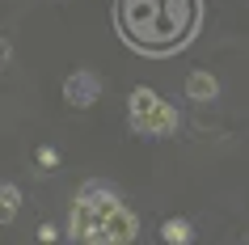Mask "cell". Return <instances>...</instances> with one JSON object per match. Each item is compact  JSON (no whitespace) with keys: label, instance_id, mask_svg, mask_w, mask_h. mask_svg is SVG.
<instances>
[{"label":"cell","instance_id":"cell-1","mask_svg":"<svg viewBox=\"0 0 249 245\" xmlns=\"http://www.w3.org/2000/svg\"><path fill=\"white\" fill-rule=\"evenodd\" d=\"M203 0H118V30L148 55L186 47L198 30Z\"/></svg>","mask_w":249,"mask_h":245},{"label":"cell","instance_id":"cell-2","mask_svg":"<svg viewBox=\"0 0 249 245\" xmlns=\"http://www.w3.org/2000/svg\"><path fill=\"white\" fill-rule=\"evenodd\" d=\"M118 199L106 186H80V194H76V216H72V237L76 241H85V245H106V220L118 211Z\"/></svg>","mask_w":249,"mask_h":245},{"label":"cell","instance_id":"cell-3","mask_svg":"<svg viewBox=\"0 0 249 245\" xmlns=\"http://www.w3.org/2000/svg\"><path fill=\"white\" fill-rule=\"evenodd\" d=\"M97 93H102V80L93 76V72H72V76L64 80V102L76 106V110L93 106V102H97Z\"/></svg>","mask_w":249,"mask_h":245},{"label":"cell","instance_id":"cell-4","mask_svg":"<svg viewBox=\"0 0 249 245\" xmlns=\"http://www.w3.org/2000/svg\"><path fill=\"white\" fill-rule=\"evenodd\" d=\"M135 232H140V220H135L127 207H118L114 216L106 220V245L110 241H135Z\"/></svg>","mask_w":249,"mask_h":245},{"label":"cell","instance_id":"cell-5","mask_svg":"<svg viewBox=\"0 0 249 245\" xmlns=\"http://www.w3.org/2000/svg\"><path fill=\"white\" fill-rule=\"evenodd\" d=\"M178 127V110H173L169 102H157V110H152V114L144 118V135H169V131Z\"/></svg>","mask_w":249,"mask_h":245},{"label":"cell","instance_id":"cell-6","mask_svg":"<svg viewBox=\"0 0 249 245\" xmlns=\"http://www.w3.org/2000/svg\"><path fill=\"white\" fill-rule=\"evenodd\" d=\"M157 102H160V97H157L152 89H131V97H127V110H131V127H135V131L144 127V118L157 110Z\"/></svg>","mask_w":249,"mask_h":245},{"label":"cell","instance_id":"cell-7","mask_svg":"<svg viewBox=\"0 0 249 245\" xmlns=\"http://www.w3.org/2000/svg\"><path fill=\"white\" fill-rule=\"evenodd\" d=\"M215 93H220V85H215L211 72H190V76H186V97H195V102H211Z\"/></svg>","mask_w":249,"mask_h":245},{"label":"cell","instance_id":"cell-8","mask_svg":"<svg viewBox=\"0 0 249 245\" xmlns=\"http://www.w3.org/2000/svg\"><path fill=\"white\" fill-rule=\"evenodd\" d=\"M160 241L186 245V241H190V224H186V220H165V224H160Z\"/></svg>","mask_w":249,"mask_h":245},{"label":"cell","instance_id":"cell-9","mask_svg":"<svg viewBox=\"0 0 249 245\" xmlns=\"http://www.w3.org/2000/svg\"><path fill=\"white\" fill-rule=\"evenodd\" d=\"M17 207H21V190H17L13 182H4V186H0V216L13 220V216H17Z\"/></svg>","mask_w":249,"mask_h":245},{"label":"cell","instance_id":"cell-10","mask_svg":"<svg viewBox=\"0 0 249 245\" xmlns=\"http://www.w3.org/2000/svg\"><path fill=\"white\" fill-rule=\"evenodd\" d=\"M55 161H59V156H55V148H42V152H38V165H42V169H51Z\"/></svg>","mask_w":249,"mask_h":245},{"label":"cell","instance_id":"cell-11","mask_svg":"<svg viewBox=\"0 0 249 245\" xmlns=\"http://www.w3.org/2000/svg\"><path fill=\"white\" fill-rule=\"evenodd\" d=\"M38 237H42V241H55L59 232H55V224H42V228H38Z\"/></svg>","mask_w":249,"mask_h":245}]
</instances>
